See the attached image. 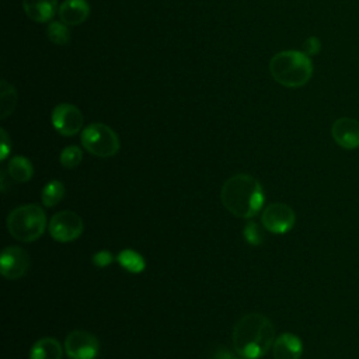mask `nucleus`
Instances as JSON below:
<instances>
[{"mask_svg":"<svg viewBox=\"0 0 359 359\" xmlns=\"http://www.w3.org/2000/svg\"><path fill=\"white\" fill-rule=\"evenodd\" d=\"M231 341L234 351L244 359H259L273 345L275 327L266 316L248 313L234 324Z\"/></svg>","mask_w":359,"mask_h":359,"instance_id":"1","label":"nucleus"},{"mask_svg":"<svg viewBox=\"0 0 359 359\" xmlns=\"http://www.w3.org/2000/svg\"><path fill=\"white\" fill-rule=\"evenodd\" d=\"M220 199L231 215L241 219H251L262 209L264 189L255 177L236 174L223 184Z\"/></svg>","mask_w":359,"mask_h":359,"instance_id":"2","label":"nucleus"},{"mask_svg":"<svg viewBox=\"0 0 359 359\" xmlns=\"http://www.w3.org/2000/svg\"><path fill=\"white\" fill-rule=\"evenodd\" d=\"M269 73L285 87L297 88L309 83L313 76V62L300 50H282L269 60Z\"/></svg>","mask_w":359,"mask_h":359,"instance_id":"3","label":"nucleus"},{"mask_svg":"<svg viewBox=\"0 0 359 359\" xmlns=\"http://www.w3.org/2000/svg\"><path fill=\"white\" fill-rule=\"evenodd\" d=\"M46 227V213L39 205L28 203L13 209L7 216V230L18 241L38 240Z\"/></svg>","mask_w":359,"mask_h":359,"instance_id":"4","label":"nucleus"},{"mask_svg":"<svg viewBox=\"0 0 359 359\" xmlns=\"http://www.w3.org/2000/svg\"><path fill=\"white\" fill-rule=\"evenodd\" d=\"M83 147L97 157H111L119 150V137L112 128L94 122L81 130Z\"/></svg>","mask_w":359,"mask_h":359,"instance_id":"5","label":"nucleus"},{"mask_svg":"<svg viewBox=\"0 0 359 359\" xmlns=\"http://www.w3.org/2000/svg\"><path fill=\"white\" fill-rule=\"evenodd\" d=\"M84 224L81 217L72 210H60L55 213L49 222L50 236L60 243H70L79 238Z\"/></svg>","mask_w":359,"mask_h":359,"instance_id":"6","label":"nucleus"},{"mask_svg":"<svg viewBox=\"0 0 359 359\" xmlns=\"http://www.w3.org/2000/svg\"><path fill=\"white\" fill-rule=\"evenodd\" d=\"M296 222L294 210L286 203H271L268 205L261 215V223L265 230L275 234L287 233Z\"/></svg>","mask_w":359,"mask_h":359,"instance_id":"7","label":"nucleus"},{"mask_svg":"<svg viewBox=\"0 0 359 359\" xmlns=\"http://www.w3.org/2000/svg\"><path fill=\"white\" fill-rule=\"evenodd\" d=\"M65 351L70 359H95L100 342L95 335L83 330H74L65 339Z\"/></svg>","mask_w":359,"mask_h":359,"instance_id":"8","label":"nucleus"},{"mask_svg":"<svg viewBox=\"0 0 359 359\" xmlns=\"http://www.w3.org/2000/svg\"><path fill=\"white\" fill-rule=\"evenodd\" d=\"M83 121L81 111L73 104L62 102L52 111V125L63 136L77 135L81 130Z\"/></svg>","mask_w":359,"mask_h":359,"instance_id":"9","label":"nucleus"},{"mask_svg":"<svg viewBox=\"0 0 359 359\" xmlns=\"http://www.w3.org/2000/svg\"><path fill=\"white\" fill-rule=\"evenodd\" d=\"M29 255L25 250L17 245L6 247L0 257L1 275L6 279L22 278L29 269Z\"/></svg>","mask_w":359,"mask_h":359,"instance_id":"10","label":"nucleus"},{"mask_svg":"<svg viewBox=\"0 0 359 359\" xmlns=\"http://www.w3.org/2000/svg\"><path fill=\"white\" fill-rule=\"evenodd\" d=\"M331 136L335 143L346 150L359 147V121L353 118H338L331 126Z\"/></svg>","mask_w":359,"mask_h":359,"instance_id":"11","label":"nucleus"},{"mask_svg":"<svg viewBox=\"0 0 359 359\" xmlns=\"http://www.w3.org/2000/svg\"><path fill=\"white\" fill-rule=\"evenodd\" d=\"M302 353L303 344L297 335L283 332L275 338L272 345L273 359H300Z\"/></svg>","mask_w":359,"mask_h":359,"instance_id":"12","label":"nucleus"},{"mask_svg":"<svg viewBox=\"0 0 359 359\" xmlns=\"http://www.w3.org/2000/svg\"><path fill=\"white\" fill-rule=\"evenodd\" d=\"M57 14L66 25H79L88 18L90 4L87 0H65L57 8Z\"/></svg>","mask_w":359,"mask_h":359,"instance_id":"13","label":"nucleus"},{"mask_svg":"<svg viewBox=\"0 0 359 359\" xmlns=\"http://www.w3.org/2000/svg\"><path fill=\"white\" fill-rule=\"evenodd\" d=\"M22 8L29 20L48 22L56 13L57 0H22Z\"/></svg>","mask_w":359,"mask_h":359,"instance_id":"14","label":"nucleus"},{"mask_svg":"<svg viewBox=\"0 0 359 359\" xmlns=\"http://www.w3.org/2000/svg\"><path fill=\"white\" fill-rule=\"evenodd\" d=\"M62 345L57 339L50 337L38 339L29 351V359H62Z\"/></svg>","mask_w":359,"mask_h":359,"instance_id":"15","label":"nucleus"},{"mask_svg":"<svg viewBox=\"0 0 359 359\" xmlns=\"http://www.w3.org/2000/svg\"><path fill=\"white\" fill-rule=\"evenodd\" d=\"M7 172L15 182H27L34 174V167L31 161L24 156H14L10 158L7 165Z\"/></svg>","mask_w":359,"mask_h":359,"instance_id":"16","label":"nucleus"},{"mask_svg":"<svg viewBox=\"0 0 359 359\" xmlns=\"http://www.w3.org/2000/svg\"><path fill=\"white\" fill-rule=\"evenodd\" d=\"M116 261L122 268H125L128 272H132V273H139L146 266L144 258L135 250H122L118 254Z\"/></svg>","mask_w":359,"mask_h":359,"instance_id":"17","label":"nucleus"},{"mask_svg":"<svg viewBox=\"0 0 359 359\" xmlns=\"http://www.w3.org/2000/svg\"><path fill=\"white\" fill-rule=\"evenodd\" d=\"M65 192H66V189H65V185H63L62 181H57V180L49 181L42 188V192H41V198H42L43 206L52 208V206L57 205L63 199Z\"/></svg>","mask_w":359,"mask_h":359,"instance_id":"18","label":"nucleus"},{"mask_svg":"<svg viewBox=\"0 0 359 359\" xmlns=\"http://www.w3.org/2000/svg\"><path fill=\"white\" fill-rule=\"evenodd\" d=\"M17 93L11 84L6 80H1L0 87V118H7L15 108Z\"/></svg>","mask_w":359,"mask_h":359,"instance_id":"19","label":"nucleus"},{"mask_svg":"<svg viewBox=\"0 0 359 359\" xmlns=\"http://www.w3.org/2000/svg\"><path fill=\"white\" fill-rule=\"evenodd\" d=\"M48 38L56 43V45H66L70 42V29H69V25H66L65 22L62 21H52L49 25H48Z\"/></svg>","mask_w":359,"mask_h":359,"instance_id":"20","label":"nucleus"},{"mask_svg":"<svg viewBox=\"0 0 359 359\" xmlns=\"http://www.w3.org/2000/svg\"><path fill=\"white\" fill-rule=\"evenodd\" d=\"M60 164L65 167V168H73L76 165L80 164L81 158H83V151L79 146H67L62 150L60 153Z\"/></svg>","mask_w":359,"mask_h":359,"instance_id":"21","label":"nucleus"},{"mask_svg":"<svg viewBox=\"0 0 359 359\" xmlns=\"http://www.w3.org/2000/svg\"><path fill=\"white\" fill-rule=\"evenodd\" d=\"M243 236H244V240L251 245H261L264 241V231L261 226L254 220L247 222L243 230Z\"/></svg>","mask_w":359,"mask_h":359,"instance_id":"22","label":"nucleus"},{"mask_svg":"<svg viewBox=\"0 0 359 359\" xmlns=\"http://www.w3.org/2000/svg\"><path fill=\"white\" fill-rule=\"evenodd\" d=\"M114 257L109 251L107 250H101V251H97L94 255H93V262L95 266L98 268H104V266H108L111 262H112Z\"/></svg>","mask_w":359,"mask_h":359,"instance_id":"23","label":"nucleus"},{"mask_svg":"<svg viewBox=\"0 0 359 359\" xmlns=\"http://www.w3.org/2000/svg\"><path fill=\"white\" fill-rule=\"evenodd\" d=\"M320 49H321V42L317 36H310L303 43V52L309 56L317 55L320 52Z\"/></svg>","mask_w":359,"mask_h":359,"instance_id":"24","label":"nucleus"},{"mask_svg":"<svg viewBox=\"0 0 359 359\" xmlns=\"http://www.w3.org/2000/svg\"><path fill=\"white\" fill-rule=\"evenodd\" d=\"M0 133H1V154H0V158L6 160V157L8 156V151H10V140H8V136H7L4 129H1Z\"/></svg>","mask_w":359,"mask_h":359,"instance_id":"25","label":"nucleus"},{"mask_svg":"<svg viewBox=\"0 0 359 359\" xmlns=\"http://www.w3.org/2000/svg\"><path fill=\"white\" fill-rule=\"evenodd\" d=\"M215 359H244L243 356H240L237 352H230L227 349H220L216 352Z\"/></svg>","mask_w":359,"mask_h":359,"instance_id":"26","label":"nucleus"}]
</instances>
